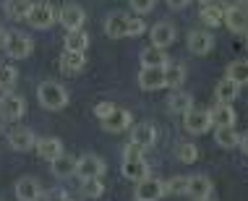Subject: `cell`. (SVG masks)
I'll return each instance as SVG.
<instances>
[{
	"label": "cell",
	"mask_w": 248,
	"mask_h": 201,
	"mask_svg": "<svg viewBox=\"0 0 248 201\" xmlns=\"http://www.w3.org/2000/svg\"><path fill=\"white\" fill-rule=\"evenodd\" d=\"M42 186H39L37 178L24 175L16 180V199L18 201H42Z\"/></svg>",
	"instance_id": "cell-11"
},
{
	"label": "cell",
	"mask_w": 248,
	"mask_h": 201,
	"mask_svg": "<svg viewBox=\"0 0 248 201\" xmlns=\"http://www.w3.org/2000/svg\"><path fill=\"white\" fill-rule=\"evenodd\" d=\"M89 47V34L84 29H73L65 34V50H73V52H86Z\"/></svg>",
	"instance_id": "cell-32"
},
{
	"label": "cell",
	"mask_w": 248,
	"mask_h": 201,
	"mask_svg": "<svg viewBox=\"0 0 248 201\" xmlns=\"http://www.w3.org/2000/svg\"><path fill=\"white\" fill-rule=\"evenodd\" d=\"M84 21H86V13L78 3H65L63 8H60V24L65 26V31L84 29Z\"/></svg>",
	"instance_id": "cell-10"
},
{
	"label": "cell",
	"mask_w": 248,
	"mask_h": 201,
	"mask_svg": "<svg viewBox=\"0 0 248 201\" xmlns=\"http://www.w3.org/2000/svg\"><path fill=\"white\" fill-rule=\"evenodd\" d=\"M191 0H167V5H170V8H175V11H180V8H186V5H188Z\"/></svg>",
	"instance_id": "cell-41"
},
{
	"label": "cell",
	"mask_w": 248,
	"mask_h": 201,
	"mask_svg": "<svg viewBox=\"0 0 248 201\" xmlns=\"http://www.w3.org/2000/svg\"><path fill=\"white\" fill-rule=\"evenodd\" d=\"M26 21L34 26V29H50V26L58 21V13H55V8H52V3L39 0V3H31Z\"/></svg>",
	"instance_id": "cell-4"
},
{
	"label": "cell",
	"mask_w": 248,
	"mask_h": 201,
	"mask_svg": "<svg viewBox=\"0 0 248 201\" xmlns=\"http://www.w3.org/2000/svg\"><path fill=\"white\" fill-rule=\"evenodd\" d=\"M42 199H45V201H65V199H68V191H65V188L45 191V193H42Z\"/></svg>",
	"instance_id": "cell-38"
},
{
	"label": "cell",
	"mask_w": 248,
	"mask_h": 201,
	"mask_svg": "<svg viewBox=\"0 0 248 201\" xmlns=\"http://www.w3.org/2000/svg\"><path fill=\"white\" fill-rule=\"evenodd\" d=\"M240 94V86L232 84L230 78H222V81L217 84V89H214V97H217L219 105H232Z\"/></svg>",
	"instance_id": "cell-25"
},
{
	"label": "cell",
	"mask_w": 248,
	"mask_h": 201,
	"mask_svg": "<svg viewBox=\"0 0 248 201\" xmlns=\"http://www.w3.org/2000/svg\"><path fill=\"white\" fill-rule=\"evenodd\" d=\"M232 84L238 86H246L248 84V60H232L230 65H227V76Z\"/></svg>",
	"instance_id": "cell-30"
},
{
	"label": "cell",
	"mask_w": 248,
	"mask_h": 201,
	"mask_svg": "<svg viewBox=\"0 0 248 201\" xmlns=\"http://www.w3.org/2000/svg\"><path fill=\"white\" fill-rule=\"evenodd\" d=\"M112 110H115V105H110V102H97V105H94V115H97L99 120H105Z\"/></svg>",
	"instance_id": "cell-39"
},
{
	"label": "cell",
	"mask_w": 248,
	"mask_h": 201,
	"mask_svg": "<svg viewBox=\"0 0 248 201\" xmlns=\"http://www.w3.org/2000/svg\"><path fill=\"white\" fill-rule=\"evenodd\" d=\"M170 63L167 60V52H165V47H144L141 50V65L144 68H165V65Z\"/></svg>",
	"instance_id": "cell-23"
},
{
	"label": "cell",
	"mask_w": 248,
	"mask_h": 201,
	"mask_svg": "<svg viewBox=\"0 0 248 201\" xmlns=\"http://www.w3.org/2000/svg\"><path fill=\"white\" fill-rule=\"evenodd\" d=\"M105 170H107V167L102 162V157L94 154V152H86V154H81V157L76 159V175L81 180H86V178H102Z\"/></svg>",
	"instance_id": "cell-5"
},
{
	"label": "cell",
	"mask_w": 248,
	"mask_h": 201,
	"mask_svg": "<svg viewBox=\"0 0 248 201\" xmlns=\"http://www.w3.org/2000/svg\"><path fill=\"white\" fill-rule=\"evenodd\" d=\"M154 5H157V0H131V8L136 13H149Z\"/></svg>",
	"instance_id": "cell-37"
},
{
	"label": "cell",
	"mask_w": 248,
	"mask_h": 201,
	"mask_svg": "<svg viewBox=\"0 0 248 201\" xmlns=\"http://www.w3.org/2000/svg\"><path fill=\"white\" fill-rule=\"evenodd\" d=\"M136 157H144V149H139L136 144H128L123 149V159H136Z\"/></svg>",
	"instance_id": "cell-40"
},
{
	"label": "cell",
	"mask_w": 248,
	"mask_h": 201,
	"mask_svg": "<svg viewBox=\"0 0 248 201\" xmlns=\"http://www.w3.org/2000/svg\"><path fill=\"white\" fill-rule=\"evenodd\" d=\"M238 146H240V149H243V152L248 154V133H246V136H240V144H238Z\"/></svg>",
	"instance_id": "cell-43"
},
{
	"label": "cell",
	"mask_w": 248,
	"mask_h": 201,
	"mask_svg": "<svg viewBox=\"0 0 248 201\" xmlns=\"http://www.w3.org/2000/svg\"><path fill=\"white\" fill-rule=\"evenodd\" d=\"M133 125V115L128 110H123V107H115V110L110 112L105 120H102V128L110 131V133H120V131H128Z\"/></svg>",
	"instance_id": "cell-12"
},
{
	"label": "cell",
	"mask_w": 248,
	"mask_h": 201,
	"mask_svg": "<svg viewBox=\"0 0 248 201\" xmlns=\"http://www.w3.org/2000/svg\"><path fill=\"white\" fill-rule=\"evenodd\" d=\"M246 34H248V31H246Z\"/></svg>",
	"instance_id": "cell-46"
},
{
	"label": "cell",
	"mask_w": 248,
	"mask_h": 201,
	"mask_svg": "<svg viewBox=\"0 0 248 201\" xmlns=\"http://www.w3.org/2000/svg\"><path fill=\"white\" fill-rule=\"evenodd\" d=\"M0 201H3V199H0Z\"/></svg>",
	"instance_id": "cell-47"
},
{
	"label": "cell",
	"mask_w": 248,
	"mask_h": 201,
	"mask_svg": "<svg viewBox=\"0 0 248 201\" xmlns=\"http://www.w3.org/2000/svg\"><path fill=\"white\" fill-rule=\"evenodd\" d=\"M31 0H5V16L13 18V21H24L29 16Z\"/></svg>",
	"instance_id": "cell-31"
},
{
	"label": "cell",
	"mask_w": 248,
	"mask_h": 201,
	"mask_svg": "<svg viewBox=\"0 0 248 201\" xmlns=\"http://www.w3.org/2000/svg\"><path fill=\"white\" fill-rule=\"evenodd\" d=\"M209 115H212V125H235V120H238L232 105H217Z\"/></svg>",
	"instance_id": "cell-28"
},
{
	"label": "cell",
	"mask_w": 248,
	"mask_h": 201,
	"mask_svg": "<svg viewBox=\"0 0 248 201\" xmlns=\"http://www.w3.org/2000/svg\"><path fill=\"white\" fill-rule=\"evenodd\" d=\"M175 37H178L175 26L167 24V21H159L152 29V45H154V47H170V45L175 42Z\"/></svg>",
	"instance_id": "cell-18"
},
{
	"label": "cell",
	"mask_w": 248,
	"mask_h": 201,
	"mask_svg": "<svg viewBox=\"0 0 248 201\" xmlns=\"http://www.w3.org/2000/svg\"><path fill=\"white\" fill-rule=\"evenodd\" d=\"M34 149H37V154H39V157H42V159H47V162H52V159H55V157H58L60 152H63V141H60L58 136L37 139Z\"/></svg>",
	"instance_id": "cell-19"
},
{
	"label": "cell",
	"mask_w": 248,
	"mask_h": 201,
	"mask_svg": "<svg viewBox=\"0 0 248 201\" xmlns=\"http://www.w3.org/2000/svg\"><path fill=\"white\" fill-rule=\"evenodd\" d=\"M123 175L133 180V183H139L141 178L149 175V165H146L144 157H136V159H123Z\"/></svg>",
	"instance_id": "cell-22"
},
{
	"label": "cell",
	"mask_w": 248,
	"mask_h": 201,
	"mask_svg": "<svg viewBox=\"0 0 248 201\" xmlns=\"http://www.w3.org/2000/svg\"><path fill=\"white\" fill-rule=\"evenodd\" d=\"M105 31H107V37H112V39L141 37L146 31V24L136 16H128V13H112V16H107Z\"/></svg>",
	"instance_id": "cell-1"
},
{
	"label": "cell",
	"mask_w": 248,
	"mask_h": 201,
	"mask_svg": "<svg viewBox=\"0 0 248 201\" xmlns=\"http://www.w3.org/2000/svg\"><path fill=\"white\" fill-rule=\"evenodd\" d=\"M34 144H37L34 131L24 128V125H18V128H13L8 133V146L13 152H29V149H34Z\"/></svg>",
	"instance_id": "cell-14"
},
{
	"label": "cell",
	"mask_w": 248,
	"mask_h": 201,
	"mask_svg": "<svg viewBox=\"0 0 248 201\" xmlns=\"http://www.w3.org/2000/svg\"><path fill=\"white\" fill-rule=\"evenodd\" d=\"M81 193L86 199H99L105 193L102 178H86V180H81Z\"/></svg>",
	"instance_id": "cell-34"
},
{
	"label": "cell",
	"mask_w": 248,
	"mask_h": 201,
	"mask_svg": "<svg viewBox=\"0 0 248 201\" xmlns=\"http://www.w3.org/2000/svg\"><path fill=\"white\" fill-rule=\"evenodd\" d=\"M212 180L206 178V175H191L188 178V196L193 201H209L212 196Z\"/></svg>",
	"instance_id": "cell-16"
},
{
	"label": "cell",
	"mask_w": 248,
	"mask_h": 201,
	"mask_svg": "<svg viewBox=\"0 0 248 201\" xmlns=\"http://www.w3.org/2000/svg\"><path fill=\"white\" fill-rule=\"evenodd\" d=\"M18 81V71L11 63H0V89L3 92H13V86Z\"/></svg>",
	"instance_id": "cell-33"
},
{
	"label": "cell",
	"mask_w": 248,
	"mask_h": 201,
	"mask_svg": "<svg viewBox=\"0 0 248 201\" xmlns=\"http://www.w3.org/2000/svg\"><path fill=\"white\" fill-rule=\"evenodd\" d=\"M199 18H201V24L204 26H219L222 24V18H225V5H219V3H204L201 5V11H199Z\"/></svg>",
	"instance_id": "cell-20"
},
{
	"label": "cell",
	"mask_w": 248,
	"mask_h": 201,
	"mask_svg": "<svg viewBox=\"0 0 248 201\" xmlns=\"http://www.w3.org/2000/svg\"><path fill=\"white\" fill-rule=\"evenodd\" d=\"M84 65H86V55H84V52L65 50L63 55H60V71H63V73H78V71H84Z\"/></svg>",
	"instance_id": "cell-24"
},
{
	"label": "cell",
	"mask_w": 248,
	"mask_h": 201,
	"mask_svg": "<svg viewBox=\"0 0 248 201\" xmlns=\"http://www.w3.org/2000/svg\"><path fill=\"white\" fill-rule=\"evenodd\" d=\"M222 24L235 34L248 31V5H225V18Z\"/></svg>",
	"instance_id": "cell-9"
},
{
	"label": "cell",
	"mask_w": 248,
	"mask_h": 201,
	"mask_svg": "<svg viewBox=\"0 0 248 201\" xmlns=\"http://www.w3.org/2000/svg\"><path fill=\"white\" fill-rule=\"evenodd\" d=\"M154 141H157V131H154L152 123H139L131 128V144H136L139 149H152Z\"/></svg>",
	"instance_id": "cell-15"
},
{
	"label": "cell",
	"mask_w": 248,
	"mask_h": 201,
	"mask_svg": "<svg viewBox=\"0 0 248 201\" xmlns=\"http://www.w3.org/2000/svg\"><path fill=\"white\" fill-rule=\"evenodd\" d=\"M201 3H214V0H201Z\"/></svg>",
	"instance_id": "cell-44"
},
{
	"label": "cell",
	"mask_w": 248,
	"mask_h": 201,
	"mask_svg": "<svg viewBox=\"0 0 248 201\" xmlns=\"http://www.w3.org/2000/svg\"><path fill=\"white\" fill-rule=\"evenodd\" d=\"M183 128L188 133H196V136H201V133H206L212 128V115L209 110H196V107H191V110L183 112Z\"/></svg>",
	"instance_id": "cell-8"
},
{
	"label": "cell",
	"mask_w": 248,
	"mask_h": 201,
	"mask_svg": "<svg viewBox=\"0 0 248 201\" xmlns=\"http://www.w3.org/2000/svg\"><path fill=\"white\" fill-rule=\"evenodd\" d=\"M5 42H8V29L0 26V47H5Z\"/></svg>",
	"instance_id": "cell-42"
},
{
	"label": "cell",
	"mask_w": 248,
	"mask_h": 201,
	"mask_svg": "<svg viewBox=\"0 0 248 201\" xmlns=\"http://www.w3.org/2000/svg\"><path fill=\"white\" fill-rule=\"evenodd\" d=\"M165 86H170V89H180L186 81V68L183 65H178V63H167L165 65Z\"/></svg>",
	"instance_id": "cell-29"
},
{
	"label": "cell",
	"mask_w": 248,
	"mask_h": 201,
	"mask_svg": "<svg viewBox=\"0 0 248 201\" xmlns=\"http://www.w3.org/2000/svg\"><path fill=\"white\" fill-rule=\"evenodd\" d=\"M214 139H217V146H222V149H235V146L240 144V136H238L235 125H217Z\"/></svg>",
	"instance_id": "cell-26"
},
{
	"label": "cell",
	"mask_w": 248,
	"mask_h": 201,
	"mask_svg": "<svg viewBox=\"0 0 248 201\" xmlns=\"http://www.w3.org/2000/svg\"><path fill=\"white\" fill-rule=\"evenodd\" d=\"M37 99L45 110H63L68 105V92L55 81H42L37 86Z\"/></svg>",
	"instance_id": "cell-2"
},
{
	"label": "cell",
	"mask_w": 248,
	"mask_h": 201,
	"mask_svg": "<svg viewBox=\"0 0 248 201\" xmlns=\"http://www.w3.org/2000/svg\"><path fill=\"white\" fill-rule=\"evenodd\" d=\"M191 105H193V99H191L188 92L175 89L170 97H167V110H170V112H178V115H183L186 110H191Z\"/></svg>",
	"instance_id": "cell-27"
},
{
	"label": "cell",
	"mask_w": 248,
	"mask_h": 201,
	"mask_svg": "<svg viewBox=\"0 0 248 201\" xmlns=\"http://www.w3.org/2000/svg\"><path fill=\"white\" fill-rule=\"evenodd\" d=\"M175 154H178V159L183 165H193L199 159V149H196V144H188V141H180L175 146Z\"/></svg>",
	"instance_id": "cell-35"
},
{
	"label": "cell",
	"mask_w": 248,
	"mask_h": 201,
	"mask_svg": "<svg viewBox=\"0 0 248 201\" xmlns=\"http://www.w3.org/2000/svg\"><path fill=\"white\" fill-rule=\"evenodd\" d=\"M212 47H214L212 31H206V29H193V31H188V50L193 52V55H209Z\"/></svg>",
	"instance_id": "cell-13"
},
{
	"label": "cell",
	"mask_w": 248,
	"mask_h": 201,
	"mask_svg": "<svg viewBox=\"0 0 248 201\" xmlns=\"http://www.w3.org/2000/svg\"><path fill=\"white\" fill-rule=\"evenodd\" d=\"M26 112V99L21 94H13V92H5L0 97V120L3 123H16L21 120Z\"/></svg>",
	"instance_id": "cell-3"
},
{
	"label": "cell",
	"mask_w": 248,
	"mask_h": 201,
	"mask_svg": "<svg viewBox=\"0 0 248 201\" xmlns=\"http://www.w3.org/2000/svg\"><path fill=\"white\" fill-rule=\"evenodd\" d=\"M139 86L146 92L162 89L165 86V71L162 68H144L141 65V71H139Z\"/></svg>",
	"instance_id": "cell-17"
},
{
	"label": "cell",
	"mask_w": 248,
	"mask_h": 201,
	"mask_svg": "<svg viewBox=\"0 0 248 201\" xmlns=\"http://www.w3.org/2000/svg\"><path fill=\"white\" fill-rule=\"evenodd\" d=\"M31 50H34V42H31L26 34H21V31H8V42H5V52H8V58L24 60V58L31 55Z\"/></svg>",
	"instance_id": "cell-7"
},
{
	"label": "cell",
	"mask_w": 248,
	"mask_h": 201,
	"mask_svg": "<svg viewBox=\"0 0 248 201\" xmlns=\"http://www.w3.org/2000/svg\"><path fill=\"white\" fill-rule=\"evenodd\" d=\"M165 188H167V193H172V196H183V193H188V178L175 175L165 183Z\"/></svg>",
	"instance_id": "cell-36"
},
{
	"label": "cell",
	"mask_w": 248,
	"mask_h": 201,
	"mask_svg": "<svg viewBox=\"0 0 248 201\" xmlns=\"http://www.w3.org/2000/svg\"><path fill=\"white\" fill-rule=\"evenodd\" d=\"M50 165H52V175H55V178H71V175H76V159H73L68 152H60Z\"/></svg>",
	"instance_id": "cell-21"
},
{
	"label": "cell",
	"mask_w": 248,
	"mask_h": 201,
	"mask_svg": "<svg viewBox=\"0 0 248 201\" xmlns=\"http://www.w3.org/2000/svg\"><path fill=\"white\" fill-rule=\"evenodd\" d=\"M167 193L165 188V180L146 175L136 183V201H159Z\"/></svg>",
	"instance_id": "cell-6"
},
{
	"label": "cell",
	"mask_w": 248,
	"mask_h": 201,
	"mask_svg": "<svg viewBox=\"0 0 248 201\" xmlns=\"http://www.w3.org/2000/svg\"><path fill=\"white\" fill-rule=\"evenodd\" d=\"M65 201H71V199H65Z\"/></svg>",
	"instance_id": "cell-45"
}]
</instances>
